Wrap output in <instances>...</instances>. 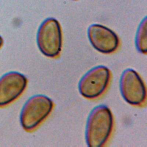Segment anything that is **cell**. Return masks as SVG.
<instances>
[{
	"instance_id": "1",
	"label": "cell",
	"mask_w": 147,
	"mask_h": 147,
	"mask_svg": "<svg viewBox=\"0 0 147 147\" xmlns=\"http://www.w3.org/2000/svg\"><path fill=\"white\" fill-rule=\"evenodd\" d=\"M114 127V118L110 109L106 105L95 107L87 121L85 137L87 146H104L110 138Z\"/></svg>"
},
{
	"instance_id": "2",
	"label": "cell",
	"mask_w": 147,
	"mask_h": 147,
	"mask_svg": "<svg viewBox=\"0 0 147 147\" xmlns=\"http://www.w3.org/2000/svg\"><path fill=\"white\" fill-rule=\"evenodd\" d=\"M53 107L52 100L44 95L30 97L23 106L20 114V123L26 131H32L49 115Z\"/></svg>"
},
{
	"instance_id": "3",
	"label": "cell",
	"mask_w": 147,
	"mask_h": 147,
	"mask_svg": "<svg viewBox=\"0 0 147 147\" xmlns=\"http://www.w3.org/2000/svg\"><path fill=\"white\" fill-rule=\"evenodd\" d=\"M37 44L44 55L52 58L59 56L62 47V33L57 20L48 18L41 23L37 31Z\"/></svg>"
},
{
	"instance_id": "4",
	"label": "cell",
	"mask_w": 147,
	"mask_h": 147,
	"mask_svg": "<svg viewBox=\"0 0 147 147\" xmlns=\"http://www.w3.org/2000/svg\"><path fill=\"white\" fill-rule=\"evenodd\" d=\"M111 79V72L106 66L98 65L88 71L80 79L78 89L80 94L88 99H96L106 91Z\"/></svg>"
},
{
	"instance_id": "5",
	"label": "cell",
	"mask_w": 147,
	"mask_h": 147,
	"mask_svg": "<svg viewBox=\"0 0 147 147\" xmlns=\"http://www.w3.org/2000/svg\"><path fill=\"white\" fill-rule=\"evenodd\" d=\"M119 89L125 101L134 106H142L146 99L145 83L139 74L131 68L124 70L119 80Z\"/></svg>"
},
{
	"instance_id": "6",
	"label": "cell",
	"mask_w": 147,
	"mask_h": 147,
	"mask_svg": "<svg viewBox=\"0 0 147 147\" xmlns=\"http://www.w3.org/2000/svg\"><path fill=\"white\" fill-rule=\"evenodd\" d=\"M28 83L26 77L16 72H9L0 78V107L16 100L24 91Z\"/></svg>"
},
{
	"instance_id": "7",
	"label": "cell",
	"mask_w": 147,
	"mask_h": 147,
	"mask_svg": "<svg viewBox=\"0 0 147 147\" xmlns=\"http://www.w3.org/2000/svg\"><path fill=\"white\" fill-rule=\"evenodd\" d=\"M87 35L92 47L100 53H111L119 47V40L117 34L102 25L95 24L90 25Z\"/></svg>"
},
{
	"instance_id": "8",
	"label": "cell",
	"mask_w": 147,
	"mask_h": 147,
	"mask_svg": "<svg viewBox=\"0 0 147 147\" xmlns=\"http://www.w3.org/2000/svg\"><path fill=\"white\" fill-rule=\"evenodd\" d=\"M136 47L138 52L143 54L147 53V40H146V18L140 23L136 37Z\"/></svg>"
},
{
	"instance_id": "9",
	"label": "cell",
	"mask_w": 147,
	"mask_h": 147,
	"mask_svg": "<svg viewBox=\"0 0 147 147\" xmlns=\"http://www.w3.org/2000/svg\"><path fill=\"white\" fill-rule=\"evenodd\" d=\"M3 38H2V37L0 36V48H1V47L2 46V45H3Z\"/></svg>"
}]
</instances>
